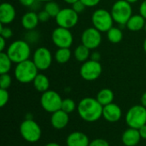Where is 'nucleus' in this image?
Returning <instances> with one entry per match:
<instances>
[{
	"label": "nucleus",
	"mask_w": 146,
	"mask_h": 146,
	"mask_svg": "<svg viewBox=\"0 0 146 146\" xmlns=\"http://www.w3.org/2000/svg\"><path fill=\"white\" fill-rule=\"evenodd\" d=\"M104 106L94 98H84L78 105L77 111L82 120L86 122H95L103 116Z\"/></svg>",
	"instance_id": "1"
},
{
	"label": "nucleus",
	"mask_w": 146,
	"mask_h": 146,
	"mask_svg": "<svg viewBox=\"0 0 146 146\" xmlns=\"http://www.w3.org/2000/svg\"><path fill=\"white\" fill-rule=\"evenodd\" d=\"M6 53L13 63H20L29 59L31 56L30 44H28L26 40H15L8 46Z\"/></svg>",
	"instance_id": "2"
},
{
	"label": "nucleus",
	"mask_w": 146,
	"mask_h": 146,
	"mask_svg": "<svg viewBox=\"0 0 146 146\" xmlns=\"http://www.w3.org/2000/svg\"><path fill=\"white\" fill-rule=\"evenodd\" d=\"M38 69L33 60H26L17 63L15 68V77L17 81L22 84L31 83L38 74Z\"/></svg>",
	"instance_id": "3"
},
{
	"label": "nucleus",
	"mask_w": 146,
	"mask_h": 146,
	"mask_svg": "<svg viewBox=\"0 0 146 146\" xmlns=\"http://www.w3.org/2000/svg\"><path fill=\"white\" fill-rule=\"evenodd\" d=\"M111 15L115 22L120 26H126L133 15V8L130 3L126 0H117L111 8Z\"/></svg>",
	"instance_id": "4"
},
{
	"label": "nucleus",
	"mask_w": 146,
	"mask_h": 146,
	"mask_svg": "<svg viewBox=\"0 0 146 146\" xmlns=\"http://www.w3.org/2000/svg\"><path fill=\"white\" fill-rule=\"evenodd\" d=\"M92 22L95 28L101 33H107L114 25L111 12L104 9H98L92 15Z\"/></svg>",
	"instance_id": "5"
},
{
	"label": "nucleus",
	"mask_w": 146,
	"mask_h": 146,
	"mask_svg": "<svg viewBox=\"0 0 146 146\" xmlns=\"http://www.w3.org/2000/svg\"><path fill=\"white\" fill-rule=\"evenodd\" d=\"M126 122L129 127L139 129L146 125V108L142 104L133 105L126 114Z\"/></svg>",
	"instance_id": "6"
},
{
	"label": "nucleus",
	"mask_w": 146,
	"mask_h": 146,
	"mask_svg": "<svg viewBox=\"0 0 146 146\" xmlns=\"http://www.w3.org/2000/svg\"><path fill=\"white\" fill-rule=\"evenodd\" d=\"M21 137L29 143L38 142L42 136V130L39 125L31 119H27L20 125Z\"/></svg>",
	"instance_id": "7"
},
{
	"label": "nucleus",
	"mask_w": 146,
	"mask_h": 146,
	"mask_svg": "<svg viewBox=\"0 0 146 146\" xmlns=\"http://www.w3.org/2000/svg\"><path fill=\"white\" fill-rule=\"evenodd\" d=\"M62 99L60 94L55 91L48 90L42 93L40 104L42 108L48 113H54L62 108Z\"/></svg>",
	"instance_id": "8"
},
{
	"label": "nucleus",
	"mask_w": 146,
	"mask_h": 146,
	"mask_svg": "<svg viewBox=\"0 0 146 146\" xmlns=\"http://www.w3.org/2000/svg\"><path fill=\"white\" fill-rule=\"evenodd\" d=\"M51 40L57 48H70L74 42V36L70 29L58 27L52 31Z\"/></svg>",
	"instance_id": "9"
},
{
	"label": "nucleus",
	"mask_w": 146,
	"mask_h": 146,
	"mask_svg": "<svg viewBox=\"0 0 146 146\" xmlns=\"http://www.w3.org/2000/svg\"><path fill=\"white\" fill-rule=\"evenodd\" d=\"M103 72V68L100 62L88 60L82 63L80 68V74L85 80L93 81L98 79Z\"/></svg>",
	"instance_id": "10"
},
{
	"label": "nucleus",
	"mask_w": 146,
	"mask_h": 146,
	"mask_svg": "<svg viewBox=\"0 0 146 146\" xmlns=\"http://www.w3.org/2000/svg\"><path fill=\"white\" fill-rule=\"evenodd\" d=\"M79 21V14L72 8H64L60 10L56 17V22L58 27L71 29L74 27Z\"/></svg>",
	"instance_id": "11"
},
{
	"label": "nucleus",
	"mask_w": 146,
	"mask_h": 146,
	"mask_svg": "<svg viewBox=\"0 0 146 146\" xmlns=\"http://www.w3.org/2000/svg\"><path fill=\"white\" fill-rule=\"evenodd\" d=\"M52 60V54L46 47H39L36 49L33 55V62L40 71L47 70L50 67Z\"/></svg>",
	"instance_id": "12"
},
{
	"label": "nucleus",
	"mask_w": 146,
	"mask_h": 146,
	"mask_svg": "<svg viewBox=\"0 0 146 146\" xmlns=\"http://www.w3.org/2000/svg\"><path fill=\"white\" fill-rule=\"evenodd\" d=\"M102 42V34L94 27H88L84 30L81 34V44L90 50H95Z\"/></svg>",
	"instance_id": "13"
},
{
	"label": "nucleus",
	"mask_w": 146,
	"mask_h": 146,
	"mask_svg": "<svg viewBox=\"0 0 146 146\" xmlns=\"http://www.w3.org/2000/svg\"><path fill=\"white\" fill-rule=\"evenodd\" d=\"M122 116V111L119 105L111 103L108 105L104 106L103 109V117L105 121L114 123L121 120Z\"/></svg>",
	"instance_id": "14"
},
{
	"label": "nucleus",
	"mask_w": 146,
	"mask_h": 146,
	"mask_svg": "<svg viewBox=\"0 0 146 146\" xmlns=\"http://www.w3.org/2000/svg\"><path fill=\"white\" fill-rule=\"evenodd\" d=\"M16 16L15 7L9 3H3L0 5V22L3 25H8L14 21Z\"/></svg>",
	"instance_id": "15"
},
{
	"label": "nucleus",
	"mask_w": 146,
	"mask_h": 146,
	"mask_svg": "<svg viewBox=\"0 0 146 146\" xmlns=\"http://www.w3.org/2000/svg\"><path fill=\"white\" fill-rule=\"evenodd\" d=\"M69 122L68 114L64 112L62 110H59L54 113H52L50 117L51 126L57 130H61L65 128Z\"/></svg>",
	"instance_id": "16"
},
{
	"label": "nucleus",
	"mask_w": 146,
	"mask_h": 146,
	"mask_svg": "<svg viewBox=\"0 0 146 146\" xmlns=\"http://www.w3.org/2000/svg\"><path fill=\"white\" fill-rule=\"evenodd\" d=\"M67 146H89L90 142L86 134L82 132L71 133L66 140Z\"/></svg>",
	"instance_id": "17"
},
{
	"label": "nucleus",
	"mask_w": 146,
	"mask_h": 146,
	"mask_svg": "<svg viewBox=\"0 0 146 146\" xmlns=\"http://www.w3.org/2000/svg\"><path fill=\"white\" fill-rule=\"evenodd\" d=\"M141 136L139 134V129L129 127L127 129L121 137L123 145L126 146H136L140 141Z\"/></svg>",
	"instance_id": "18"
},
{
	"label": "nucleus",
	"mask_w": 146,
	"mask_h": 146,
	"mask_svg": "<svg viewBox=\"0 0 146 146\" xmlns=\"http://www.w3.org/2000/svg\"><path fill=\"white\" fill-rule=\"evenodd\" d=\"M21 25L27 30H33L38 25L39 19L38 13L34 11H27L21 17Z\"/></svg>",
	"instance_id": "19"
},
{
	"label": "nucleus",
	"mask_w": 146,
	"mask_h": 146,
	"mask_svg": "<svg viewBox=\"0 0 146 146\" xmlns=\"http://www.w3.org/2000/svg\"><path fill=\"white\" fill-rule=\"evenodd\" d=\"M146 20L140 15H133L131 18L128 20V21L126 24V27L128 30L132 32H139L145 28Z\"/></svg>",
	"instance_id": "20"
},
{
	"label": "nucleus",
	"mask_w": 146,
	"mask_h": 146,
	"mask_svg": "<svg viewBox=\"0 0 146 146\" xmlns=\"http://www.w3.org/2000/svg\"><path fill=\"white\" fill-rule=\"evenodd\" d=\"M34 88L39 92H44L49 90L50 87V80L44 74H38L33 81Z\"/></svg>",
	"instance_id": "21"
},
{
	"label": "nucleus",
	"mask_w": 146,
	"mask_h": 146,
	"mask_svg": "<svg viewBox=\"0 0 146 146\" xmlns=\"http://www.w3.org/2000/svg\"><path fill=\"white\" fill-rule=\"evenodd\" d=\"M96 98L100 103V104L102 106H105V105H108V104L113 103L115 95H114V92L112 90H110L109 88H104L98 92Z\"/></svg>",
	"instance_id": "22"
},
{
	"label": "nucleus",
	"mask_w": 146,
	"mask_h": 146,
	"mask_svg": "<svg viewBox=\"0 0 146 146\" xmlns=\"http://www.w3.org/2000/svg\"><path fill=\"white\" fill-rule=\"evenodd\" d=\"M90 50H91L90 49H88L86 46H85L84 44H81L75 48V50L74 51V56L78 62L83 63V62L88 61L89 57H91Z\"/></svg>",
	"instance_id": "23"
},
{
	"label": "nucleus",
	"mask_w": 146,
	"mask_h": 146,
	"mask_svg": "<svg viewBox=\"0 0 146 146\" xmlns=\"http://www.w3.org/2000/svg\"><path fill=\"white\" fill-rule=\"evenodd\" d=\"M72 56V52L69 48H58L55 53V59L59 64L67 63Z\"/></svg>",
	"instance_id": "24"
},
{
	"label": "nucleus",
	"mask_w": 146,
	"mask_h": 146,
	"mask_svg": "<svg viewBox=\"0 0 146 146\" xmlns=\"http://www.w3.org/2000/svg\"><path fill=\"white\" fill-rule=\"evenodd\" d=\"M107 38L112 44H119L123 38V33L121 28L113 27L107 33Z\"/></svg>",
	"instance_id": "25"
},
{
	"label": "nucleus",
	"mask_w": 146,
	"mask_h": 146,
	"mask_svg": "<svg viewBox=\"0 0 146 146\" xmlns=\"http://www.w3.org/2000/svg\"><path fill=\"white\" fill-rule=\"evenodd\" d=\"M13 62L4 51L0 52V74H8L11 69Z\"/></svg>",
	"instance_id": "26"
},
{
	"label": "nucleus",
	"mask_w": 146,
	"mask_h": 146,
	"mask_svg": "<svg viewBox=\"0 0 146 146\" xmlns=\"http://www.w3.org/2000/svg\"><path fill=\"white\" fill-rule=\"evenodd\" d=\"M44 9L50 15V17L56 18V15H58V13L60 12V10L62 9L60 8V5L56 2L50 1V2L45 3V5H44Z\"/></svg>",
	"instance_id": "27"
},
{
	"label": "nucleus",
	"mask_w": 146,
	"mask_h": 146,
	"mask_svg": "<svg viewBox=\"0 0 146 146\" xmlns=\"http://www.w3.org/2000/svg\"><path fill=\"white\" fill-rule=\"evenodd\" d=\"M76 108H77V106L75 104V102L73 99H71V98L62 99L61 110H63L64 112H66V113H68L69 115L70 113H73Z\"/></svg>",
	"instance_id": "28"
},
{
	"label": "nucleus",
	"mask_w": 146,
	"mask_h": 146,
	"mask_svg": "<svg viewBox=\"0 0 146 146\" xmlns=\"http://www.w3.org/2000/svg\"><path fill=\"white\" fill-rule=\"evenodd\" d=\"M40 38V33L33 29V30H28L27 33H26V35H25V38L24 40H26L28 44H34V43H37Z\"/></svg>",
	"instance_id": "29"
},
{
	"label": "nucleus",
	"mask_w": 146,
	"mask_h": 146,
	"mask_svg": "<svg viewBox=\"0 0 146 146\" xmlns=\"http://www.w3.org/2000/svg\"><path fill=\"white\" fill-rule=\"evenodd\" d=\"M12 83V78L9 74H3L0 75V88L8 89Z\"/></svg>",
	"instance_id": "30"
},
{
	"label": "nucleus",
	"mask_w": 146,
	"mask_h": 146,
	"mask_svg": "<svg viewBox=\"0 0 146 146\" xmlns=\"http://www.w3.org/2000/svg\"><path fill=\"white\" fill-rule=\"evenodd\" d=\"M0 35L1 37H3L5 39H9L13 36V31L10 27H5V25L1 24V27H0Z\"/></svg>",
	"instance_id": "31"
},
{
	"label": "nucleus",
	"mask_w": 146,
	"mask_h": 146,
	"mask_svg": "<svg viewBox=\"0 0 146 146\" xmlns=\"http://www.w3.org/2000/svg\"><path fill=\"white\" fill-rule=\"evenodd\" d=\"M9 94L6 89H1L0 88V106L3 107L7 103L9 102Z\"/></svg>",
	"instance_id": "32"
},
{
	"label": "nucleus",
	"mask_w": 146,
	"mask_h": 146,
	"mask_svg": "<svg viewBox=\"0 0 146 146\" xmlns=\"http://www.w3.org/2000/svg\"><path fill=\"white\" fill-rule=\"evenodd\" d=\"M75 12H77L78 14H80V13H82L84 10H85V9L86 8V6H85V4L80 1V0H79V1H77L76 3H74L73 5H72V7H71Z\"/></svg>",
	"instance_id": "33"
},
{
	"label": "nucleus",
	"mask_w": 146,
	"mask_h": 146,
	"mask_svg": "<svg viewBox=\"0 0 146 146\" xmlns=\"http://www.w3.org/2000/svg\"><path fill=\"white\" fill-rule=\"evenodd\" d=\"M89 146H110L107 140L103 139H96L90 142Z\"/></svg>",
	"instance_id": "34"
},
{
	"label": "nucleus",
	"mask_w": 146,
	"mask_h": 146,
	"mask_svg": "<svg viewBox=\"0 0 146 146\" xmlns=\"http://www.w3.org/2000/svg\"><path fill=\"white\" fill-rule=\"evenodd\" d=\"M38 19H39V21L40 22H46L49 21L50 18H51L50 16V15L44 9V10H41L38 13Z\"/></svg>",
	"instance_id": "35"
},
{
	"label": "nucleus",
	"mask_w": 146,
	"mask_h": 146,
	"mask_svg": "<svg viewBox=\"0 0 146 146\" xmlns=\"http://www.w3.org/2000/svg\"><path fill=\"white\" fill-rule=\"evenodd\" d=\"M86 7H90V8H92V7H95L97 6L101 0H80Z\"/></svg>",
	"instance_id": "36"
},
{
	"label": "nucleus",
	"mask_w": 146,
	"mask_h": 146,
	"mask_svg": "<svg viewBox=\"0 0 146 146\" xmlns=\"http://www.w3.org/2000/svg\"><path fill=\"white\" fill-rule=\"evenodd\" d=\"M38 0H19V3L24 7H31L35 4Z\"/></svg>",
	"instance_id": "37"
},
{
	"label": "nucleus",
	"mask_w": 146,
	"mask_h": 146,
	"mask_svg": "<svg viewBox=\"0 0 146 146\" xmlns=\"http://www.w3.org/2000/svg\"><path fill=\"white\" fill-rule=\"evenodd\" d=\"M139 14L146 20V0H144L139 6Z\"/></svg>",
	"instance_id": "38"
},
{
	"label": "nucleus",
	"mask_w": 146,
	"mask_h": 146,
	"mask_svg": "<svg viewBox=\"0 0 146 146\" xmlns=\"http://www.w3.org/2000/svg\"><path fill=\"white\" fill-rule=\"evenodd\" d=\"M91 60H93V61H96V62H100L101 54L98 51H93L91 54Z\"/></svg>",
	"instance_id": "39"
},
{
	"label": "nucleus",
	"mask_w": 146,
	"mask_h": 146,
	"mask_svg": "<svg viewBox=\"0 0 146 146\" xmlns=\"http://www.w3.org/2000/svg\"><path fill=\"white\" fill-rule=\"evenodd\" d=\"M139 134H140V136H141V139H146V125L141 127L139 129Z\"/></svg>",
	"instance_id": "40"
},
{
	"label": "nucleus",
	"mask_w": 146,
	"mask_h": 146,
	"mask_svg": "<svg viewBox=\"0 0 146 146\" xmlns=\"http://www.w3.org/2000/svg\"><path fill=\"white\" fill-rule=\"evenodd\" d=\"M6 40L3 37H0V52L3 51L6 48Z\"/></svg>",
	"instance_id": "41"
},
{
	"label": "nucleus",
	"mask_w": 146,
	"mask_h": 146,
	"mask_svg": "<svg viewBox=\"0 0 146 146\" xmlns=\"http://www.w3.org/2000/svg\"><path fill=\"white\" fill-rule=\"evenodd\" d=\"M140 101H141V104H142L144 107H145L146 108V92L142 95Z\"/></svg>",
	"instance_id": "42"
},
{
	"label": "nucleus",
	"mask_w": 146,
	"mask_h": 146,
	"mask_svg": "<svg viewBox=\"0 0 146 146\" xmlns=\"http://www.w3.org/2000/svg\"><path fill=\"white\" fill-rule=\"evenodd\" d=\"M66 3H68V4H71V5H73L74 3H76L77 1H79V0H63Z\"/></svg>",
	"instance_id": "43"
},
{
	"label": "nucleus",
	"mask_w": 146,
	"mask_h": 146,
	"mask_svg": "<svg viewBox=\"0 0 146 146\" xmlns=\"http://www.w3.org/2000/svg\"><path fill=\"white\" fill-rule=\"evenodd\" d=\"M44 146H61L59 144H57V143H53V142H51V143H48L47 145H45Z\"/></svg>",
	"instance_id": "44"
},
{
	"label": "nucleus",
	"mask_w": 146,
	"mask_h": 146,
	"mask_svg": "<svg viewBox=\"0 0 146 146\" xmlns=\"http://www.w3.org/2000/svg\"><path fill=\"white\" fill-rule=\"evenodd\" d=\"M126 1H127L128 3H130L132 4V3H137L139 0H126Z\"/></svg>",
	"instance_id": "45"
},
{
	"label": "nucleus",
	"mask_w": 146,
	"mask_h": 146,
	"mask_svg": "<svg viewBox=\"0 0 146 146\" xmlns=\"http://www.w3.org/2000/svg\"><path fill=\"white\" fill-rule=\"evenodd\" d=\"M143 48H144V50H145V52L146 53V38L145 39L144 43H143Z\"/></svg>",
	"instance_id": "46"
},
{
	"label": "nucleus",
	"mask_w": 146,
	"mask_h": 146,
	"mask_svg": "<svg viewBox=\"0 0 146 146\" xmlns=\"http://www.w3.org/2000/svg\"><path fill=\"white\" fill-rule=\"evenodd\" d=\"M38 2H44V3H47V2H50V1H55V0H38Z\"/></svg>",
	"instance_id": "47"
},
{
	"label": "nucleus",
	"mask_w": 146,
	"mask_h": 146,
	"mask_svg": "<svg viewBox=\"0 0 146 146\" xmlns=\"http://www.w3.org/2000/svg\"><path fill=\"white\" fill-rule=\"evenodd\" d=\"M145 32H146V23H145Z\"/></svg>",
	"instance_id": "48"
},
{
	"label": "nucleus",
	"mask_w": 146,
	"mask_h": 146,
	"mask_svg": "<svg viewBox=\"0 0 146 146\" xmlns=\"http://www.w3.org/2000/svg\"><path fill=\"white\" fill-rule=\"evenodd\" d=\"M145 67H146V62H145Z\"/></svg>",
	"instance_id": "49"
},
{
	"label": "nucleus",
	"mask_w": 146,
	"mask_h": 146,
	"mask_svg": "<svg viewBox=\"0 0 146 146\" xmlns=\"http://www.w3.org/2000/svg\"><path fill=\"white\" fill-rule=\"evenodd\" d=\"M115 1H117V0H115Z\"/></svg>",
	"instance_id": "50"
}]
</instances>
